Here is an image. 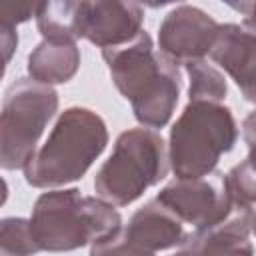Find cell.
<instances>
[{
	"mask_svg": "<svg viewBox=\"0 0 256 256\" xmlns=\"http://www.w3.org/2000/svg\"><path fill=\"white\" fill-rule=\"evenodd\" d=\"M40 4H8L0 8V24H10V26H18L20 22L30 20L32 16L36 18Z\"/></svg>",
	"mask_w": 256,
	"mask_h": 256,
	"instance_id": "19",
	"label": "cell"
},
{
	"mask_svg": "<svg viewBox=\"0 0 256 256\" xmlns=\"http://www.w3.org/2000/svg\"><path fill=\"white\" fill-rule=\"evenodd\" d=\"M210 58L234 80L242 96L256 104V32L244 24H220Z\"/></svg>",
	"mask_w": 256,
	"mask_h": 256,
	"instance_id": "10",
	"label": "cell"
},
{
	"mask_svg": "<svg viewBox=\"0 0 256 256\" xmlns=\"http://www.w3.org/2000/svg\"><path fill=\"white\" fill-rule=\"evenodd\" d=\"M58 110V92L32 78L12 82L2 100L0 120V166L2 170L24 168L38 150L44 128Z\"/></svg>",
	"mask_w": 256,
	"mask_h": 256,
	"instance_id": "6",
	"label": "cell"
},
{
	"mask_svg": "<svg viewBox=\"0 0 256 256\" xmlns=\"http://www.w3.org/2000/svg\"><path fill=\"white\" fill-rule=\"evenodd\" d=\"M0 42H2V50H4V66L10 62L16 46H18V34H16V26L10 24H0Z\"/></svg>",
	"mask_w": 256,
	"mask_h": 256,
	"instance_id": "20",
	"label": "cell"
},
{
	"mask_svg": "<svg viewBox=\"0 0 256 256\" xmlns=\"http://www.w3.org/2000/svg\"><path fill=\"white\" fill-rule=\"evenodd\" d=\"M90 256H156V254L144 250L138 244H134L120 230L118 234L92 244L90 246Z\"/></svg>",
	"mask_w": 256,
	"mask_h": 256,
	"instance_id": "18",
	"label": "cell"
},
{
	"mask_svg": "<svg viewBox=\"0 0 256 256\" xmlns=\"http://www.w3.org/2000/svg\"><path fill=\"white\" fill-rule=\"evenodd\" d=\"M188 72V100L190 102H214L222 104L228 96V84L224 74L208 64L206 60H198L186 66Z\"/></svg>",
	"mask_w": 256,
	"mask_h": 256,
	"instance_id": "15",
	"label": "cell"
},
{
	"mask_svg": "<svg viewBox=\"0 0 256 256\" xmlns=\"http://www.w3.org/2000/svg\"><path fill=\"white\" fill-rule=\"evenodd\" d=\"M242 136L248 146V156L256 160V108L242 122Z\"/></svg>",
	"mask_w": 256,
	"mask_h": 256,
	"instance_id": "21",
	"label": "cell"
},
{
	"mask_svg": "<svg viewBox=\"0 0 256 256\" xmlns=\"http://www.w3.org/2000/svg\"><path fill=\"white\" fill-rule=\"evenodd\" d=\"M144 8L136 2L80 0L74 10L76 38L98 48H116L134 40L144 28Z\"/></svg>",
	"mask_w": 256,
	"mask_h": 256,
	"instance_id": "9",
	"label": "cell"
},
{
	"mask_svg": "<svg viewBox=\"0 0 256 256\" xmlns=\"http://www.w3.org/2000/svg\"><path fill=\"white\" fill-rule=\"evenodd\" d=\"M0 256H34L42 252L32 234L30 220L16 216H8L0 222Z\"/></svg>",
	"mask_w": 256,
	"mask_h": 256,
	"instance_id": "17",
	"label": "cell"
},
{
	"mask_svg": "<svg viewBox=\"0 0 256 256\" xmlns=\"http://www.w3.org/2000/svg\"><path fill=\"white\" fill-rule=\"evenodd\" d=\"M228 6L244 16L242 24H244L248 30L256 32V2H230Z\"/></svg>",
	"mask_w": 256,
	"mask_h": 256,
	"instance_id": "22",
	"label": "cell"
},
{
	"mask_svg": "<svg viewBox=\"0 0 256 256\" xmlns=\"http://www.w3.org/2000/svg\"><path fill=\"white\" fill-rule=\"evenodd\" d=\"M250 228H252V232L256 234V208L250 212Z\"/></svg>",
	"mask_w": 256,
	"mask_h": 256,
	"instance_id": "24",
	"label": "cell"
},
{
	"mask_svg": "<svg viewBox=\"0 0 256 256\" xmlns=\"http://www.w3.org/2000/svg\"><path fill=\"white\" fill-rule=\"evenodd\" d=\"M108 144V128L100 114L70 106L58 114L42 148L26 162L24 178L34 188H58L80 180Z\"/></svg>",
	"mask_w": 256,
	"mask_h": 256,
	"instance_id": "3",
	"label": "cell"
},
{
	"mask_svg": "<svg viewBox=\"0 0 256 256\" xmlns=\"http://www.w3.org/2000/svg\"><path fill=\"white\" fill-rule=\"evenodd\" d=\"M74 0H58V2H42L36 12V26L44 40L52 42H76V26H74Z\"/></svg>",
	"mask_w": 256,
	"mask_h": 256,
	"instance_id": "14",
	"label": "cell"
},
{
	"mask_svg": "<svg viewBox=\"0 0 256 256\" xmlns=\"http://www.w3.org/2000/svg\"><path fill=\"white\" fill-rule=\"evenodd\" d=\"M194 232L224 222L232 212L224 172H210L198 178H174L156 196Z\"/></svg>",
	"mask_w": 256,
	"mask_h": 256,
	"instance_id": "7",
	"label": "cell"
},
{
	"mask_svg": "<svg viewBox=\"0 0 256 256\" xmlns=\"http://www.w3.org/2000/svg\"><path fill=\"white\" fill-rule=\"evenodd\" d=\"M250 232V212H236L212 228L192 232L186 246L194 256H254Z\"/></svg>",
	"mask_w": 256,
	"mask_h": 256,
	"instance_id": "12",
	"label": "cell"
},
{
	"mask_svg": "<svg viewBox=\"0 0 256 256\" xmlns=\"http://www.w3.org/2000/svg\"><path fill=\"white\" fill-rule=\"evenodd\" d=\"M170 170L164 138L150 128L120 132L112 154L94 176L96 196L112 206H128L148 188L166 178Z\"/></svg>",
	"mask_w": 256,
	"mask_h": 256,
	"instance_id": "5",
	"label": "cell"
},
{
	"mask_svg": "<svg viewBox=\"0 0 256 256\" xmlns=\"http://www.w3.org/2000/svg\"><path fill=\"white\" fill-rule=\"evenodd\" d=\"M28 74L42 84H64L72 80L80 68V48L76 42L42 40L28 54Z\"/></svg>",
	"mask_w": 256,
	"mask_h": 256,
	"instance_id": "13",
	"label": "cell"
},
{
	"mask_svg": "<svg viewBox=\"0 0 256 256\" xmlns=\"http://www.w3.org/2000/svg\"><path fill=\"white\" fill-rule=\"evenodd\" d=\"M122 232L128 240L154 254L160 250L186 246L192 236L186 224L158 198H152L138 208Z\"/></svg>",
	"mask_w": 256,
	"mask_h": 256,
	"instance_id": "11",
	"label": "cell"
},
{
	"mask_svg": "<svg viewBox=\"0 0 256 256\" xmlns=\"http://www.w3.org/2000/svg\"><path fill=\"white\" fill-rule=\"evenodd\" d=\"M238 140V124L224 104L190 102L170 128L168 160L176 178H198L216 170Z\"/></svg>",
	"mask_w": 256,
	"mask_h": 256,
	"instance_id": "4",
	"label": "cell"
},
{
	"mask_svg": "<svg viewBox=\"0 0 256 256\" xmlns=\"http://www.w3.org/2000/svg\"><path fill=\"white\" fill-rule=\"evenodd\" d=\"M218 30L220 24L202 8L178 4L158 26V50L174 64L188 66L212 52Z\"/></svg>",
	"mask_w": 256,
	"mask_h": 256,
	"instance_id": "8",
	"label": "cell"
},
{
	"mask_svg": "<svg viewBox=\"0 0 256 256\" xmlns=\"http://www.w3.org/2000/svg\"><path fill=\"white\" fill-rule=\"evenodd\" d=\"M102 58L114 86L130 102L134 118L144 128H164L180 98L178 64L154 48L146 30L128 44L104 48Z\"/></svg>",
	"mask_w": 256,
	"mask_h": 256,
	"instance_id": "1",
	"label": "cell"
},
{
	"mask_svg": "<svg viewBox=\"0 0 256 256\" xmlns=\"http://www.w3.org/2000/svg\"><path fill=\"white\" fill-rule=\"evenodd\" d=\"M28 220L44 252L78 250L122 230V216L110 202L98 196H84L78 188L40 194Z\"/></svg>",
	"mask_w": 256,
	"mask_h": 256,
	"instance_id": "2",
	"label": "cell"
},
{
	"mask_svg": "<svg viewBox=\"0 0 256 256\" xmlns=\"http://www.w3.org/2000/svg\"><path fill=\"white\" fill-rule=\"evenodd\" d=\"M226 190L236 212H252L256 208V160L246 156L226 174Z\"/></svg>",
	"mask_w": 256,
	"mask_h": 256,
	"instance_id": "16",
	"label": "cell"
},
{
	"mask_svg": "<svg viewBox=\"0 0 256 256\" xmlns=\"http://www.w3.org/2000/svg\"><path fill=\"white\" fill-rule=\"evenodd\" d=\"M172 256H194V254H192V250H190L188 246H184L182 250H178V252H176V254H172Z\"/></svg>",
	"mask_w": 256,
	"mask_h": 256,
	"instance_id": "23",
	"label": "cell"
}]
</instances>
